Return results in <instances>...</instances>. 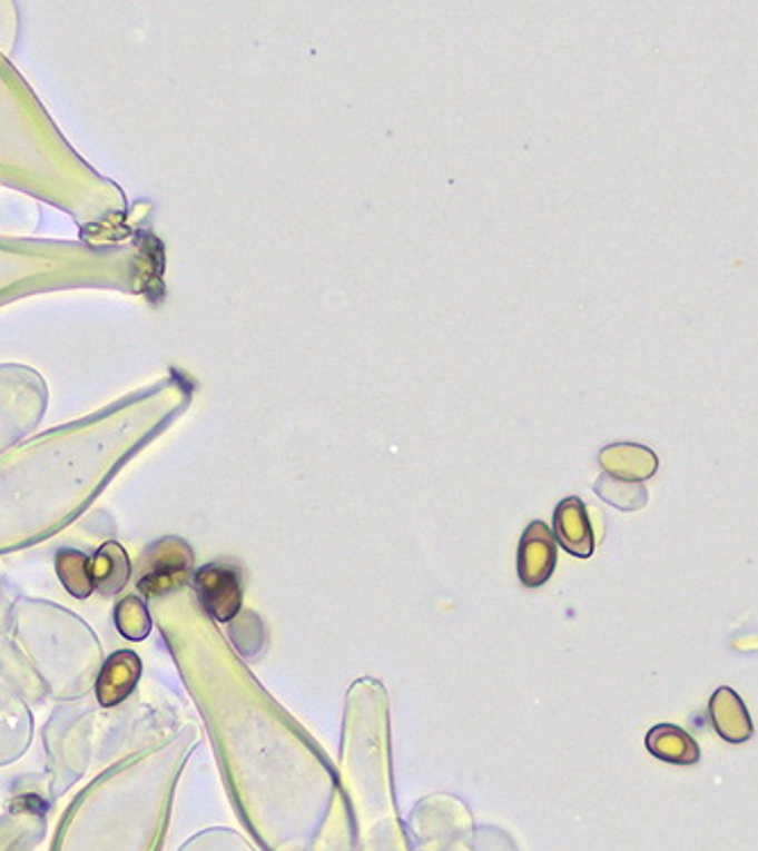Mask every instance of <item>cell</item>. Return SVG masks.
I'll return each mask as SVG.
<instances>
[{
  "mask_svg": "<svg viewBox=\"0 0 758 851\" xmlns=\"http://www.w3.org/2000/svg\"><path fill=\"white\" fill-rule=\"evenodd\" d=\"M141 676V659L135 652L121 650L111 654L96 681V695L102 706L121 704L137 689Z\"/></svg>",
  "mask_w": 758,
  "mask_h": 851,
  "instance_id": "obj_4",
  "label": "cell"
},
{
  "mask_svg": "<svg viewBox=\"0 0 758 851\" xmlns=\"http://www.w3.org/2000/svg\"><path fill=\"white\" fill-rule=\"evenodd\" d=\"M132 575V565L126 547L119 543L107 541L98 547L91 561V580L93 588L100 595H116L126 588Z\"/></svg>",
  "mask_w": 758,
  "mask_h": 851,
  "instance_id": "obj_9",
  "label": "cell"
},
{
  "mask_svg": "<svg viewBox=\"0 0 758 851\" xmlns=\"http://www.w3.org/2000/svg\"><path fill=\"white\" fill-rule=\"evenodd\" d=\"M116 627L130 641H144L152 627L144 602H139L137 597H128L116 606Z\"/></svg>",
  "mask_w": 758,
  "mask_h": 851,
  "instance_id": "obj_12",
  "label": "cell"
},
{
  "mask_svg": "<svg viewBox=\"0 0 758 851\" xmlns=\"http://www.w3.org/2000/svg\"><path fill=\"white\" fill-rule=\"evenodd\" d=\"M595 491L602 499L622 511H638L648 504V488L643 486V482H627L611 475H602L595 482Z\"/></svg>",
  "mask_w": 758,
  "mask_h": 851,
  "instance_id": "obj_11",
  "label": "cell"
},
{
  "mask_svg": "<svg viewBox=\"0 0 758 851\" xmlns=\"http://www.w3.org/2000/svg\"><path fill=\"white\" fill-rule=\"evenodd\" d=\"M557 565V543L545 523H532L524 532L518 552V575L520 582L530 588L543 586Z\"/></svg>",
  "mask_w": 758,
  "mask_h": 851,
  "instance_id": "obj_3",
  "label": "cell"
},
{
  "mask_svg": "<svg viewBox=\"0 0 758 851\" xmlns=\"http://www.w3.org/2000/svg\"><path fill=\"white\" fill-rule=\"evenodd\" d=\"M709 718L716 733L731 745H742L754 735V724L742 697L729 689L720 686L709 702Z\"/></svg>",
  "mask_w": 758,
  "mask_h": 851,
  "instance_id": "obj_6",
  "label": "cell"
},
{
  "mask_svg": "<svg viewBox=\"0 0 758 851\" xmlns=\"http://www.w3.org/2000/svg\"><path fill=\"white\" fill-rule=\"evenodd\" d=\"M648 752L670 765H695L699 763V745L695 738L677 724H657L646 735Z\"/></svg>",
  "mask_w": 758,
  "mask_h": 851,
  "instance_id": "obj_8",
  "label": "cell"
},
{
  "mask_svg": "<svg viewBox=\"0 0 758 851\" xmlns=\"http://www.w3.org/2000/svg\"><path fill=\"white\" fill-rule=\"evenodd\" d=\"M554 532L561 547L572 556L589 558L595 552V536L589 521V511L579 497H568L557 506Z\"/></svg>",
  "mask_w": 758,
  "mask_h": 851,
  "instance_id": "obj_5",
  "label": "cell"
},
{
  "mask_svg": "<svg viewBox=\"0 0 758 851\" xmlns=\"http://www.w3.org/2000/svg\"><path fill=\"white\" fill-rule=\"evenodd\" d=\"M55 571L65 588L78 597L87 600L93 593V580H91V561L87 554L78 550H60L55 556Z\"/></svg>",
  "mask_w": 758,
  "mask_h": 851,
  "instance_id": "obj_10",
  "label": "cell"
},
{
  "mask_svg": "<svg viewBox=\"0 0 758 851\" xmlns=\"http://www.w3.org/2000/svg\"><path fill=\"white\" fill-rule=\"evenodd\" d=\"M194 586L203 608L218 622H229L242 613L244 577L235 563H207L194 575Z\"/></svg>",
  "mask_w": 758,
  "mask_h": 851,
  "instance_id": "obj_2",
  "label": "cell"
},
{
  "mask_svg": "<svg viewBox=\"0 0 758 851\" xmlns=\"http://www.w3.org/2000/svg\"><path fill=\"white\" fill-rule=\"evenodd\" d=\"M600 466L611 477L627 482H646L657 475L659 457L646 445L616 443L600 452Z\"/></svg>",
  "mask_w": 758,
  "mask_h": 851,
  "instance_id": "obj_7",
  "label": "cell"
},
{
  "mask_svg": "<svg viewBox=\"0 0 758 851\" xmlns=\"http://www.w3.org/2000/svg\"><path fill=\"white\" fill-rule=\"evenodd\" d=\"M194 573V552L183 538H161L141 554V577L137 582L146 597L178 591Z\"/></svg>",
  "mask_w": 758,
  "mask_h": 851,
  "instance_id": "obj_1",
  "label": "cell"
}]
</instances>
